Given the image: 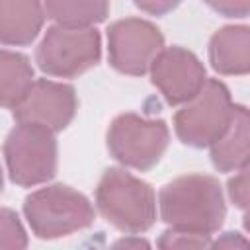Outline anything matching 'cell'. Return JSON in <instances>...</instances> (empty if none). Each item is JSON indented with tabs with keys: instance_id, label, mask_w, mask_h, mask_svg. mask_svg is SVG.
Instances as JSON below:
<instances>
[{
	"instance_id": "1",
	"label": "cell",
	"mask_w": 250,
	"mask_h": 250,
	"mask_svg": "<svg viewBox=\"0 0 250 250\" xmlns=\"http://www.w3.org/2000/svg\"><path fill=\"white\" fill-rule=\"evenodd\" d=\"M158 209L160 219L170 229L209 236L223 227L227 215L223 188L209 174L180 176L162 186Z\"/></svg>"
},
{
	"instance_id": "2",
	"label": "cell",
	"mask_w": 250,
	"mask_h": 250,
	"mask_svg": "<svg viewBox=\"0 0 250 250\" xmlns=\"http://www.w3.org/2000/svg\"><path fill=\"white\" fill-rule=\"evenodd\" d=\"M100 215L125 234H141L156 221L154 189L125 168H107L96 188Z\"/></svg>"
},
{
	"instance_id": "3",
	"label": "cell",
	"mask_w": 250,
	"mask_h": 250,
	"mask_svg": "<svg viewBox=\"0 0 250 250\" xmlns=\"http://www.w3.org/2000/svg\"><path fill=\"white\" fill-rule=\"evenodd\" d=\"M23 215L37 238L53 240L90 227L96 211L90 199L70 186L53 184L29 193L23 201Z\"/></svg>"
},
{
	"instance_id": "4",
	"label": "cell",
	"mask_w": 250,
	"mask_h": 250,
	"mask_svg": "<svg viewBox=\"0 0 250 250\" xmlns=\"http://www.w3.org/2000/svg\"><path fill=\"white\" fill-rule=\"evenodd\" d=\"M232 113L234 104L229 88L217 78H207L201 90L176 111L174 131L184 145L203 148L225 133Z\"/></svg>"
},
{
	"instance_id": "5",
	"label": "cell",
	"mask_w": 250,
	"mask_h": 250,
	"mask_svg": "<svg viewBox=\"0 0 250 250\" xmlns=\"http://www.w3.org/2000/svg\"><path fill=\"white\" fill-rule=\"evenodd\" d=\"M102 59V37L96 27L51 25L37 51V66L57 78H74L96 66Z\"/></svg>"
},
{
	"instance_id": "6",
	"label": "cell",
	"mask_w": 250,
	"mask_h": 250,
	"mask_svg": "<svg viewBox=\"0 0 250 250\" xmlns=\"http://www.w3.org/2000/svg\"><path fill=\"white\" fill-rule=\"evenodd\" d=\"M10 180L21 188L49 182L57 174V139L43 125L18 123L4 141Z\"/></svg>"
},
{
	"instance_id": "7",
	"label": "cell",
	"mask_w": 250,
	"mask_h": 250,
	"mask_svg": "<svg viewBox=\"0 0 250 250\" xmlns=\"http://www.w3.org/2000/svg\"><path fill=\"white\" fill-rule=\"evenodd\" d=\"M168 143L170 131L162 119H146L137 113L117 115L107 129L111 156L119 164L141 172L158 164Z\"/></svg>"
},
{
	"instance_id": "8",
	"label": "cell",
	"mask_w": 250,
	"mask_h": 250,
	"mask_svg": "<svg viewBox=\"0 0 250 250\" xmlns=\"http://www.w3.org/2000/svg\"><path fill=\"white\" fill-rule=\"evenodd\" d=\"M162 49L164 35L148 20L125 18L113 21L107 29L109 64L123 74L143 76Z\"/></svg>"
},
{
	"instance_id": "9",
	"label": "cell",
	"mask_w": 250,
	"mask_h": 250,
	"mask_svg": "<svg viewBox=\"0 0 250 250\" xmlns=\"http://www.w3.org/2000/svg\"><path fill=\"white\" fill-rule=\"evenodd\" d=\"M150 80L170 105L191 100L207 80L203 62L184 47H166L150 62Z\"/></svg>"
},
{
	"instance_id": "10",
	"label": "cell",
	"mask_w": 250,
	"mask_h": 250,
	"mask_svg": "<svg viewBox=\"0 0 250 250\" xmlns=\"http://www.w3.org/2000/svg\"><path fill=\"white\" fill-rule=\"evenodd\" d=\"M78 107L76 92L70 84L39 78L31 84L25 98L14 107V119L18 123H35L62 131L74 117Z\"/></svg>"
},
{
	"instance_id": "11",
	"label": "cell",
	"mask_w": 250,
	"mask_h": 250,
	"mask_svg": "<svg viewBox=\"0 0 250 250\" xmlns=\"http://www.w3.org/2000/svg\"><path fill=\"white\" fill-rule=\"evenodd\" d=\"M43 23L41 0H0V45H29L37 39Z\"/></svg>"
},
{
	"instance_id": "12",
	"label": "cell",
	"mask_w": 250,
	"mask_h": 250,
	"mask_svg": "<svg viewBox=\"0 0 250 250\" xmlns=\"http://www.w3.org/2000/svg\"><path fill=\"white\" fill-rule=\"evenodd\" d=\"M209 62L219 74L244 76L250 70V27L225 25L211 35Z\"/></svg>"
},
{
	"instance_id": "13",
	"label": "cell",
	"mask_w": 250,
	"mask_h": 250,
	"mask_svg": "<svg viewBox=\"0 0 250 250\" xmlns=\"http://www.w3.org/2000/svg\"><path fill=\"white\" fill-rule=\"evenodd\" d=\"M248 143H250V115L240 104H234V113L225 133L209 145L211 162L219 172H236L248 166Z\"/></svg>"
},
{
	"instance_id": "14",
	"label": "cell",
	"mask_w": 250,
	"mask_h": 250,
	"mask_svg": "<svg viewBox=\"0 0 250 250\" xmlns=\"http://www.w3.org/2000/svg\"><path fill=\"white\" fill-rule=\"evenodd\" d=\"M35 82L29 59L21 53L0 49V107L14 109Z\"/></svg>"
},
{
	"instance_id": "15",
	"label": "cell",
	"mask_w": 250,
	"mask_h": 250,
	"mask_svg": "<svg viewBox=\"0 0 250 250\" xmlns=\"http://www.w3.org/2000/svg\"><path fill=\"white\" fill-rule=\"evenodd\" d=\"M47 18L61 25L92 27L109 14V0H43Z\"/></svg>"
},
{
	"instance_id": "16",
	"label": "cell",
	"mask_w": 250,
	"mask_h": 250,
	"mask_svg": "<svg viewBox=\"0 0 250 250\" xmlns=\"http://www.w3.org/2000/svg\"><path fill=\"white\" fill-rule=\"evenodd\" d=\"M27 234L16 211L0 207V250L4 248H25Z\"/></svg>"
},
{
	"instance_id": "17",
	"label": "cell",
	"mask_w": 250,
	"mask_h": 250,
	"mask_svg": "<svg viewBox=\"0 0 250 250\" xmlns=\"http://www.w3.org/2000/svg\"><path fill=\"white\" fill-rule=\"evenodd\" d=\"M158 246L160 248H205V246H211V236L180 230V229H168L160 234Z\"/></svg>"
},
{
	"instance_id": "18",
	"label": "cell",
	"mask_w": 250,
	"mask_h": 250,
	"mask_svg": "<svg viewBox=\"0 0 250 250\" xmlns=\"http://www.w3.org/2000/svg\"><path fill=\"white\" fill-rule=\"evenodd\" d=\"M227 189H229V197H230V201H232L238 209L246 211V209H248V201H250L248 166L236 170V174L229 180V188H227Z\"/></svg>"
},
{
	"instance_id": "19",
	"label": "cell",
	"mask_w": 250,
	"mask_h": 250,
	"mask_svg": "<svg viewBox=\"0 0 250 250\" xmlns=\"http://www.w3.org/2000/svg\"><path fill=\"white\" fill-rule=\"evenodd\" d=\"M203 2L225 18H246L250 12V0H203Z\"/></svg>"
},
{
	"instance_id": "20",
	"label": "cell",
	"mask_w": 250,
	"mask_h": 250,
	"mask_svg": "<svg viewBox=\"0 0 250 250\" xmlns=\"http://www.w3.org/2000/svg\"><path fill=\"white\" fill-rule=\"evenodd\" d=\"M137 8H141L143 12L150 14V16H164L168 12H172L174 8H178V4L182 0H133Z\"/></svg>"
},
{
	"instance_id": "21",
	"label": "cell",
	"mask_w": 250,
	"mask_h": 250,
	"mask_svg": "<svg viewBox=\"0 0 250 250\" xmlns=\"http://www.w3.org/2000/svg\"><path fill=\"white\" fill-rule=\"evenodd\" d=\"M115 246H148V242L146 240H143V238H123V240H119V242H115Z\"/></svg>"
},
{
	"instance_id": "22",
	"label": "cell",
	"mask_w": 250,
	"mask_h": 250,
	"mask_svg": "<svg viewBox=\"0 0 250 250\" xmlns=\"http://www.w3.org/2000/svg\"><path fill=\"white\" fill-rule=\"evenodd\" d=\"M2 188H4V174H2V166H0V193H2Z\"/></svg>"
}]
</instances>
